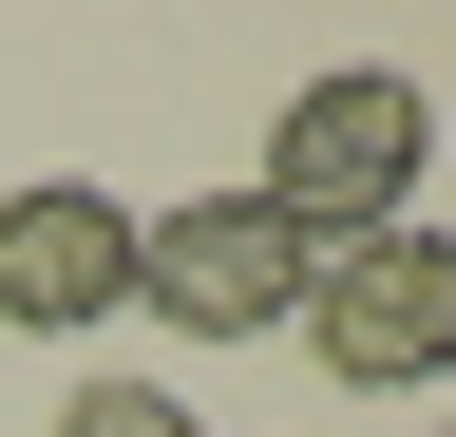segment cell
Returning a JSON list of instances; mask_svg holds the SVG:
<instances>
[{
  "label": "cell",
  "instance_id": "7a4b0ae2",
  "mask_svg": "<svg viewBox=\"0 0 456 437\" xmlns=\"http://www.w3.org/2000/svg\"><path fill=\"white\" fill-rule=\"evenodd\" d=\"M305 343L323 380H362V400H419V380H456V229H362L305 266Z\"/></svg>",
  "mask_w": 456,
  "mask_h": 437
},
{
  "label": "cell",
  "instance_id": "3957f363",
  "mask_svg": "<svg viewBox=\"0 0 456 437\" xmlns=\"http://www.w3.org/2000/svg\"><path fill=\"white\" fill-rule=\"evenodd\" d=\"M305 229H285L266 190H191V209H152L134 229V304L152 323H191V343H266V323H305Z\"/></svg>",
  "mask_w": 456,
  "mask_h": 437
},
{
  "label": "cell",
  "instance_id": "5b68a950",
  "mask_svg": "<svg viewBox=\"0 0 456 437\" xmlns=\"http://www.w3.org/2000/svg\"><path fill=\"white\" fill-rule=\"evenodd\" d=\"M57 437H209V418L171 400V380H77V400H57Z\"/></svg>",
  "mask_w": 456,
  "mask_h": 437
},
{
  "label": "cell",
  "instance_id": "277c9868",
  "mask_svg": "<svg viewBox=\"0 0 456 437\" xmlns=\"http://www.w3.org/2000/svg\"><path fill=\"white\" fill-rule=\"evenodd\" d=\"M134 304V209L114 190H0V323L20 343H77V323H114Z\"/></svg>",
  "mask_w": 456,
  "mask_h": 437
},
{
  "label": "cell",
  "instance_id": "6da1fadb",
  "mask_svg": "<svg viewBox=\"0 0 456 437\" xmlns=\"http://www.w3.org/2000/svg\"><path fill=\"white\" fill-rule=\"evenodd\" d=\"M419 152H437V95L399 77V58H342V77H305L266 115V209L305 247H362V229H399V190H419Z\"/></svg>",
  "mask_w": 456,
  "mask_h": 437
}]
</instances>
